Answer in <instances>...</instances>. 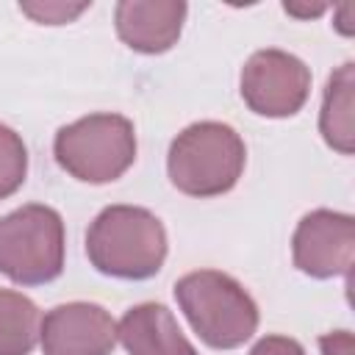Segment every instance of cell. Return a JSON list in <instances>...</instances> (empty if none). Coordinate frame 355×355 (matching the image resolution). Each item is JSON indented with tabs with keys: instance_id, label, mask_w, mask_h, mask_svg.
<instances>
[{
	"instance_id": "9c48e42d",
	"label": "cell",
	"mask_w": 355,
	"mask_h": 355,
	"mask_svg": "<svg viewBox=\"0 0 355 355\" xmlns=\"http://www.w3.org/2000/svg\"><path fill=\"white\" fill-rule=\"evenodd\" d=\"M183 19L186 3L180 0H122L114 11L119 39L147 55L169 50L180 36Z\"/></svg>"
},
{
	"instance_id": "52a82bcc",
	"label": "cell",
	"mask_w": 355,
	"mask_h": 355,
	"mask_svg": "<svg viewBox=\"0 0 355 355\" xmlns=\"http://www.w3.org/2000/svg\"><path fill=\"white\" fill-rule=\"evenodd\" d=\"M294 266L311 277L349 275L355 258V219L341 211H311L294 230Z\"/></svg>"
},
{
	"instance_id": "2e32d148",
	"label": "cell",
	"mask_w": 355,
	"mask_h": 355,
	"mask_svg": "<svg viewBox=\"0 0 355 355\" xmlns=\"http://www.w3.org/2000/svg\"><path fill=\"white\" fill-rule=\"evenodd\" d=\"M322 355H352L355 344H352V333L349 330H336L319 338Z\"/></svg>"
},
{
	"instance_id": "3957f363",
	"label": "cell",
	"mask_w": 355,
	"mask_h": 355,
	"mask_svg": "<svg viewBox=\"0 0 355 355\" xmlns=\"http://www.w3.org/2000/svg\"><path fill=\"white\" fill-rule=\"evenodd\" d=\"M175 297L194 333L214 349L241 347L258 327V305L225 272H189L175 283Z\"/></svg>"
},
{
	"instance_id": "277c9868",
	"label": "cell",
	"mask_w": 355,
	"mask_h": 355,
	"mask_svg": "<svg viewBox=\"0 0 355 355\" xmlns=\"http://www.w3.org/2000/svg\"><path fill=\"white\" fill-rule=\"evenodd\" d=\"M55 161L83 183H111L136 161V130L128 116L89 114L55 133Z\"/></svg>"
},
{
	"instance_id": "8992f818",
	"label": "cell",
	"mask_w": 355,
	"mask_h": 355,
	"mask_svg": "<svg viewBox=\"0 0 355 355\" xmlns=\"http://www.w3.org/2000/svg\"><path fill=\"white\" fill-rule=\"evenodd\" d=\"M311 92V69L286 50H258L241 69L244 103L272 119L294 116Z\"/></svg>"
},
{
	"instance_id": "e0dca14e",
	"label": "cell",
	"mask_w": 355,
	"mask_h": 355,
	"mask_svg": "<svg viewBox=\"0 0 355 355\" xmlns=\"http://www.w3.org/2000/svg\"><path fill=\"white\" fill-rule=\"evenodd\" d=\"M327 6L324 3H319V6H297V3H283V11L286 14H294V17H316V14H322Z\"/></svg>"
},
{
	"instance_id": "5b68a950",
	"label": "cell",
	"mask_w": 355,
	"mask_h": 355,
	"mask_svg": "<svg viewBox=\"0 0 355 355\" xmlns=\"http://www.w3.org/2000/svg\"><path fill=\"white\" fill-rule=\"evenodd\" d=\"M64 269V222L50 205H22L0 219V272L19 286H42Z\"/></svg>"
},
{
	"instance_id": "4fadbf2b",
	"label": "cell",
	"mask_w": 355,
	"mask_h": 355,
	"mask_svg": "<svg viewBox=\"0 0 355 355\" xmlns=\"http://www.w3.org/2000/svg\"><path fill=\"white\" fill-rule=\"evenodd\" d=\"M28 172V150L17 130L8 125H0V200L11 197L22 183Z\"/></svg>"
},
{
	"instance_id": "7a4b0ae2",
	"label": "cell",
	"mask_w": 355,
	"mask_h": 355,
	"mask_svg": "<svg viewBox=\"0 0 355 355\" xmlns=\"http://www.w3.org/2000/svg\"><path fill=\"white\" fill-rule=\"evenodd\" d=\"M244 141L225 122H194L175 136L166 172L178 191L189 197H216L230 191L244 172Z\"/></svg>"
},
{
	"instance_id": "ba28073f",
	"label": "cell",
	"mask_w": 355,
	"mask_h": 355,
	"mask_svg": "<svg viewBox=\"0 0 355 355\" xmlns=\"http://www.w3.org/2000/svg\"><path fill=\"white\" fill-rule=\"evenodd\" d=\"M39 338L44 355H111L116 322L94 302H67L47 311Z\"/></svg>"
},
{
	"instance_id": "5bb4252c",
	"label": "cell",
	"mask_w": 355,
	"mask_h": 355,
	"mask_svg": "<svg viewBox=\"0 0 355 355\" xmlns=\"http://www.w3.org/2000/svg\"><path fill=\"white\" fill-rule=\"evenodd\" d=\"M89 3H19V11L42 25H64L83 14Z\"/></svg>"
},
{
	"instance_id": "8fae6325",
	"label": "cell",
	"mask_w": 355,
	"mask_h": 355,
	"mask_svg": "<svg viewBox=\"0 0 355 355\" xmlns=\"http://www.w3.org/2000/svg\"><path fill=\"white\" fill-rule=\"evenodd\" d=\"M352 89H355V67L352 61L341 64L324 89L319 130L324 141L341 155H352L355 150V116H352Z\"/></svg>"
},
{
	"instance_id": "7c38bea8",
	"label": "cell",
	"mask_w": 355,
	"mask_h": 355,
	"mask_svg": "<svg viewBox=\"0 0 355 355\" xmlns=\"http://www.w3.org/2000/svg\"><path fill=\"white\" fill-rule=\"evenodd\" d=\"M42 316L33 300L0 288V355H28L36 347Z\"/></svg>"
},
{
	"instance_id": "30bf717a",
	"label": "cell",
	"mask_w": 355,
	"mask_h": 355,
	"mask_svg": "<svg viewBox=\"0 0 355 355\" xmlns=\"http://www.w3.org/2000/svg\"><path fill=\"white\" fill-rule=\"evenodd\" d=\"M116 338L130 355H197L172 311L161 302L130 308L116 324Z\"/></svg>"
},
{
	"instance_id": "6da1fadb",
	"label": "cell",
	"mask_w": 355,
	"mask_h": 355,
	"mask_svg": "<svg viewBox=\"0 0 355 355\" xmlns=\"http://www.w3.org/2000/svg\"><path fill=\"white\" fill-rule=\"evenodd\" d=\"M86 255L108 277L147 280L164 266L166 230L147 208L108 205L89 225Z\"/></svg>"
},
{
	"instance_id": "9a60e30c",
	"label": "cell",
	"mask_w": 355,
	"mask_h": 355,
	"mask_svg": "<svg viewBox=\"0 0 355 355\" xmlns=\"http://www.w3.org/2000/svg\"><path fill=\"white\" fill-rule=\"evenodd\" d=\"M250 355H305L302 344L288 338V336H263L252 349Z\"/></svg>"
}]
</instances>
